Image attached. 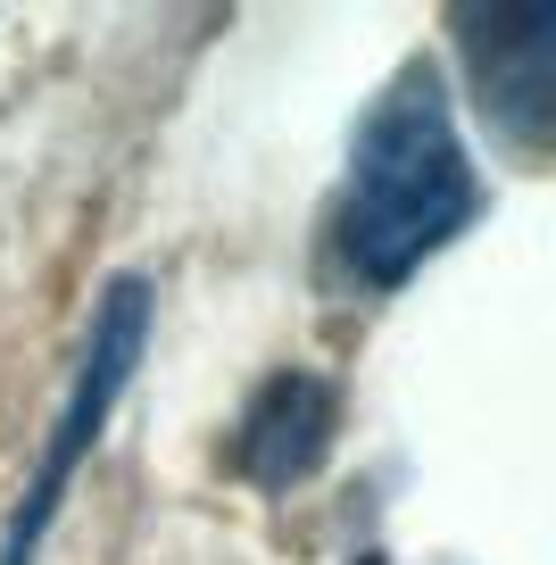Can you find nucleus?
Returning a JSON list of instances; mask_svg holds the SVG:
<instances>
[{
	"mask_svg": "<svg viewBox=\"0 0 556 565\" xmlns=\"http://www.w3.org/2000/svg\"><path fill=\"white\" fill-rule=\"evenodd\" d=\"M473 159L457 141L449 92L432 67H407L383 100L365 108L357 150H349V209H341V249L365 282H399L432 258L440 242L473 225Z\"/></svg>",
	"mask_w": 556,
	"mask_h": 565,
	"instance_id": "1",
	"label": "nucleus"
},
{
	"mask_svg": "<svg viewBox=\"0 0 556 565\" xmlns=\"http://www.w3.org/2000/svg\"><path fill=\"white\" fill-rule=\"evenodd\" d=\"M141 341H150V282L125 275L117 291L100 300L92 333H84V366H75L67 416H58L51 449H42V466H34V491L18 499V515H9V532H0V565H34V548H42V532H51L58 499H67L75 466L92 458V441H100V424H108V407H117V391L133 383Z\"/></svg>",
	"mask_w": 556,
	"mask_h": 565,
	"instance_id": "2",
	"label": "nucleus"
},
{
	"mask_svg": "<svg viewBox=\"0 0 556 565\" xmlns=\"http://www.w3.org/2000/svg\"><path fill=\"white\" fill-rule=\"evenodd\" d=\"M332 433H341V391L324 374H275L258 383V399L242 407V433H233V466H242L258 491H291L324 466Z\"/></svg>",
	"mask_w": 556,
	"mask_h": 565,
	"instance_id": "3",
	"label": "nucleus"
},
{
	"mask_svg": "<svg viewBox=\"0 0 556 565\" xmlns=\"http://www.w3.org/2000/svg\"><path fill=\"white\" fill-rule=\"evenodd\" d=\"M457 42L482 58V100L515 141L548 134V67H556V25L539 0L499 9V18H457Z\"/></svg>",
	"mask_w": 556,
	"mask_h": 565,
	"instance_id": "4",
	"label": "nucleus"
}]
</instances>
